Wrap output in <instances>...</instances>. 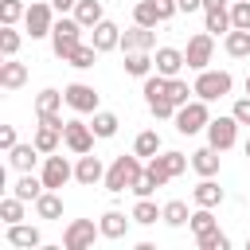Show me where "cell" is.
I'll return each mask as SVG.
<instances>
[{
    "mask_svg": "<svg viewBox=\"0 0 250 250\" xmlns=\"http://www.w3.org/2000/svg\"><path fill=\"white\" fill-rule=\"evenodd\" d=\"M133 223H141V227H152L156 219H160V207L152 203V195H137V203H133Z\"/></svg>",
    "mask_w": 250,
    "mask_h": 250,
    "instance_id": "obj_32",
    "label": "cell"
},
{
    "mask_svg": "<svg viewBox=\"0 0 250 250\" xmlns=\"http://www.w3.org/2000/svg\"><path fill=\"white\" fill-rule=\"evenodd\" d=\"M246 94H250V74H246Z\"/></svg>",
    "mask_w": 250,
    "mask_h": 250,
    "instance_id": "obj_52",
    "label": "cell"
},
{
    "mask_svg": "<svg viewBox=\"0 0 250 250\" xmlns=\"http://www.w3.org/2000/svg\"><path fill=\"white\" fill-rule=\"evenodd\" d=\"M145 172V160L137 156V152H121V156H113V164L105 168V191H113V195H121L125 188H133L137 184V176Z\"/></svg>",
    "mask_w": 250,
    "mask_h": 250,
    "instance_id": "obj_1",
    "label": "cell"
},
{
    "mask_svg": "<svg viewBox=\"0 0 250 250\" xmlns=\"http://www.w3.org/2000/svg\"><path fill=\"white\" fill-rule=\"evenodd\" d=\"M62 145H66L74 156H82V152H94V129H90L86 121L70 117V121H66V129H62Z\"/></svg>",
    "mask_w": 250,
    "mask_h": 250,
    "instance_id": "obj_11",
    "label": "cell"
},
{
    "mask_svg": "<svg viewBox=\"0 0 250 250\" xmlns=\"http://www.w3.org/2000/svg\"><path fill=\"white\" fill-rule=\"evenodd\" d=\"M191 90H195V98H203V102H219V98H227L230 90H234V78H230V70H195V82H191Z\"/></svg>",
    "mask_w": 250,
    "mask_h": 250,
    "instance_id": "obj_3",
    "label": "cell"
},
{
    "mask_svg": "<svg viewBox=\"0 0 250 250\" xmlns=\"http://www.w3.org/2000/svg\"><path fill=\"white\" fill-rule=\"evenodd\" d=\"M246 250H250V238H246Z\"/></svg>",
    "mask_w": 250,
    "mask_h": 250,
    "instance_id": "obj_54",
    "label": "cell"
},
{
    "mask_svg": "<svg viewBox=\"0 0 250 250\" xmlns=\"http://www.w3.org/2000/svg\"><path fill=\"white\" fill-rule=\"evenodd\" d=\"M191 94H195V90H191L180 74H176V78H168V98H172L176 105H188V102H191Z\"/></svg>",
    "mask_w": 250,
    "mask_h": 250,
    "instance_id": "obj_41",
    "label": "cell"
},
{
    "mask_svg": "<svg viewBox=\"0 0 250 250\" xmlns=\"http://www.w3.org/2000/svg\"><path fill=\"white\" fill-rule=\"evenodd\" d=\"M20 145V137H16V125H0V148L8 152V148H16Z\"/></svg>",
    "mask_w": 250,
    "mask_h": 250,
    "instance_id": "obj_47",
    "label": "cell"
},
{
    "mask_svg": "<svg viewBox=\"0 0 250 250\" xmlns=\"http://www.w3.org/2000/svg\"><path fill=\"white\" fill-rule=\"evenodd\" d=\"M195 246H199V250H227V246H230V238H227L219 227H211V230L195 234Z\"/></svg>",
    "mask_w": 250,
    "mask_h": 250,
    "instance_id": "obj_39",
    "label": "cell"
},
{
    "mask_svg": "<svg viewBox=\"0 0 250 250\" xmlns=\"http://www.w3.org/2000/svg\"><path fill=\"white\" fill-rule=\"evenodd\" d=\"M203 27L211 31V35H227L234 23H230V4L227 8H207L203 12Z\"/></svg>",
    "mask_w": 250,
    "mask_h": 250,
    "instance_id": "obj_27",
    "label": "cell"
},
{
    "mask_svg": "<svg viewBox=\"0 0 250 250\" xmlns=\"http://www.w3.org/2000/svg\"><path fill=\"white\" fill-rule=\"evenodd\" d=\"M43 191H47L43 176H31V172H20V180L12 184V195H20L23 203H35V199H39Z\"/></svg>",
    "mask_w": 250,
    "mask_h": 250,
    "instance_id": "obj_20",
    "label": "cell"
},
{
    "mask_svg": "<svg viewBox=\"0 0 250 250\" xmlns=\"http://www.w3.org/2000/svg\"><path fill=\"white\" fill-rule=\"evenodd\" d=\"M191 199H195V207H219L227 199V191L215 184V176H199V184L191 188Z\"/></svg>",
    "mask_w": 250,
    "mask_h": 250,
    "instance_id": "obj_18",
    "label": "cell"
},
{
    "mask_svg": "<svg viewBox=\"0 0 250 250\" xmlns=\"http://www.w3.org/2000/svg\"><path fill=\"white\" fill-rule=\"evenodd\" d=\"M176 133H184V137H195V133H203L207 129V121H211V109H207V102L203 98H191L188 105H180L176 109Z\"/></svg>",
    "mask_w": 250,
    "mask_h": 250,
    "instance_id": "obj_6",
    "label": "cell"
},
{
    "mask_svg": "<svg viewBox=\"0 0 250 250\" xmlns=\"http://www.w3.org/2000/svg\"><path fill=\"white\" fill-rule=\"evenodd\" d=\"M152 47H156V27L133 23L129 31H121V55H129V51H152Z\"/></svg>",
    "mask_w": 250,
    "mask_h": 250,
    "instance_id": "obj_13",
    "label": "cell"
},
{
    "mask_svg": "<svg viewBox=\"0 0 250 250\" xmlns=\"http://www.w3.org/2000/svg\"><path fill=\"white\" fill-rule=\"evenodd\" d=\"M133 23H141V27H156V23H164L156 0H137V8H133Z\"/></svg>",
    "mask_w": 250,
    "mask_h": 250,
    "instance_id": "obj_37",
    "label": "cell"
},
{
    "mask_svg": "<svg viewBox=\"0 0 250 250\" xmlns=\"http://www.w3.org/2000/svg\"><path fill=\"white\" fill-rule=\"evenodd\" d=\"M82 31H86V27H82L74 16H59L55 27H51V51H55V59L66 62V59L74 55V47L82 43Z\"/></svg>",
    "mask_w": 250,
    "mask_h": 250,
    "instance_id": "obj_2",
    "label": "cell"
},
{
    "mask_svg": "<svg viewBox=\"0 0 250 250\" xmlns=\"http://www.w3.org/2000/svg\"><path fill=\"white\" fill-rule=\"evenodd\" d=\"M98 55H102V51H98L94 43H78V47H74V55H70L66 62H70L74 70H90V66L98 62Z\"/></svg>",
    "mask_w": 250,
    "mask_h": 250,
    "instance_id": "obj_38",
    "label": "cell"
},
{
    "mask_svg": "<svg viewBox=\"0 0 250 250\" xmlns=\"http://www.w3.org/2000/svg\"><path fill=\"white\" fill-rule=\"evenodd\" d=\"M180 4V12H199L203 8V0H176Z\"/></svg>",
    "mask_w": 250,
    "mask_h": 250,
    "instance_id": "obj_49",
    "label": "cell"
},
{
    "mask_svg": "<svg viewBox=\"0 0 250 250\" xmlns=\"http://www.w3.org/2000/svg\"><path fill=\"white\" fill-rule=\"evenodd\" d=\"M188 219H191V211H188L184 199H168V203L160 207V223H168V227H184Z\"/></svg>",
    "mask_w": 250,
    "mask_h": 250,
    "instance_id": "obj_34",
    "label": "cell"
},
{
    "mask_svg": "<svg viewBox=\"0 0 250 250\" xmlns=\"http://www.w3.org/2000/svg\"><path fill=\"white\" fill-rule=\"evenodd\" d=\"M156 8H160V20H172V16L180 12V4H176V0H156Z\"/></svg>",
    "mask_w": 250,
    "mask_h": 250,
    "instance_id": "obj_48",
    "label": "cell"
},
{
    "mask_svg": "<svg viewBox=\"0 0 250 250\" xmlns=\"http://www.w3.org/2000/svg\"><path fill=\"white\" fill-rule=\"evenodd\" d=\"M121 66H125V74H133V78H148V74L156 70V62H152L148 51H129Z\"/></svg>",
    "mask_w": 250,
    "mask_h": 250,
    "instance_id": "obj_25",
    "label": "cell"
},
{
    "mask_svg": "<svg viewBox=\"0 0 250 250\" xmlns=\"http://www.w3.org/2000/svg\"><path fill=\"white\" fill-rule=\"evenodd\" d=\"M62 102H66V94H62V90H51V86H47V90H39V94H35V117H43V113H59V109H62Z\"/></svg>",
    "mask_w": 250,
    "mask_h": 250,
    "instance_id": "obj_29",
    "label": "cell"
},
{
    "mask_svg": "<svg viewBox=\"0 0 250 250\" xmlns=\"http://www.w3.org/2000/svg\"><path fill=\"white\" fill-rule=\"evenodd\" d=\"M39 156H43V152L35 148V141H27V145H16V148H8V164H12L16 172H31Z\"/></svg>",
    "mask_w": 250,
    "mask_h": 250,
    "instance_id": "obj_23",
    "label": "cell"
},
{
    "mask_svg": "<svg viewBox=\"0 0 250 250\" xmlns=\"http://www.w3.org/2000/svg\"><path fill=\"white\" fill-rule=\"evenodd\" d=\"M230 113L238 117V125H246V129H250V94H246V98H238V102L230 105Z\"/></svg>",
    "mask_w": 250,
    "mask_h": 250,
    "instance_id": "obj_46",
    "label": "cell"
},
{
    "mask_svg": "<svg viewBox=\"0 0 250 250\" xmlns=\"http://www.w3.org/2000/svg\"><path fill=\"white\" fill-rule=\"evenodd\" d=\"M188 168H191V156H184V152H176V148H172V152H156L152 160H145V172H148L160 188H164L168 180L184 176Z\"/></svg>",
    "mask_w": 250,
    "mask_h": 250,
    "instance_id": "obj_4",
    "label": "cell"
},
{
    "mask_svg": "<svg viewBox=\"0 0 250 250\" xmlns=\"http://www.w3.org/2000/svg\"><path fill=\"white\" fill-rule=\"evenodd\" d=\"M184 59H188V70H207L211 59H215V35H211L207 27L195 31V35L188 39V47H184Z\"/></svg>",
    "mask_w": 250,
    "mask_h": 250,
    "instance_id": "obj_7",
    "label": "cell"
},
{
    "mask_svg": "<svg viewBox=\"0 0 250 250\" xmlns=\"http://www.w3.org/2000/svg\"><path fill=\"white\" fill-rule=\"evenodd\" d=\"M90 129H94V137L109 141V137H117L121 121H117V113H109V109H98V113H94V121H90Z\"/></svg>",
    "mask_w": 250,
    "mask_h": 250,
    "instance_id": "obj_30",
    "label": "cell"
},
{
    "mask_svg": "<svg viewBox=\"0 0 250 250\" xmlns=\"http://www.w3.org/2000/svg\"><path fill=\"white\" fill-rule=\"evenodd\" d=\"M191 172L195 176H219V148H211V145L195 148L191 152Z\"/></svg>",
    "mask_w": 250,
    "mask_h": 250,
    "instance_id": "obj_24",
    "label": "cell"
},
{
    "mask_svg": "<svg viewBox=\"0 0 250 250\" xmlns=\"http://www.w3.org/2000/svg\"><path fill=\"white\" fill-rule=\"evenodd\" d=\"M51 27H55V4L51 0H31L27 12H23V31L31 39H51Z\"/></svg>",
    "mask_w": 250,
    "mask_h": 250,
    "instance_id": "obj_5",
    "label": "cell"
},
{
    "mask_svg": "<svg viewBox=\"0 0 250 250\" xmlns=\"http://www.w3.org/2000/svg\"><path fill=\"white\" fill-rule=\"evenodd\" d=\"M133 152H137L141 160H152L156 152H164V148H160V133H156V129H141L137 141H133Z\"/></svg>",
    "mask_w": 250,
    "mask_h": 250,
    "instance_id": "obj_28",
    "label": "cell"
},
{
    "mask_svg": "<svg viewBox=\"0 0 250 250\" xmlns=\"http://www.w3.org/2000/svg\"><path fill=\"white\" fill-rule=\"evenodd\" d=\"M23 211H27V203H23L20 195H4V199H0V219H4V227L23 223Z\"/></svg>",
    "mask_w": 250,
    "mask_h": 250,
    "instance_id": "obj_36",
    "label": "cell"
},
{
    "mask_svg": "<svg viewBox=\"0 0 250 250\" xmlns=\"http://www.w3.org/2000/svg\"><path fill=\"white\" fill-rule=\"evenodd\" d=\"M20 43H23L20 27H16V23H0V55H4V59H16V55H20Z\"/></svg>",
    "mask_w": 250,
    "mask_h": 250,
    "instance_id": "obj_33",
    "label": "cell"
},
{
    "mask_svg": "<svg viewBox=\"0 0 250 250\" xmlns=\"http://www.w3.org/2000/svg\"><path fill=\"white\" fill-rule=\"evenodd\" d=\"M31 141H35V148H39L43 156H51V152H59V141H62V133H59V129H51V125H39Z\"/></svg>",
    "mask_w": 250,
    "mask_h": 250,
    "instance_id": "obj_35",
    "label": "cell"
},
{
    "mask_svg": "<svg viewBox=\"0 0 250 250\" xmlns=\"http://www.w3.org/2000/svg\"><path fill=\"white\" fill-rule=\"evenodd\" d=\"M70 16H74V20H78V23L86 27V31H94V27H98V23L105 20V8H102V0H78Z\"/></svg>",
    "mask_w": 250,
    "mask_h": 250,
    "instance_id": "obj_21",
    "label": "cell"
},
{
    "mask_svg": "<svg viewBox=\"0 0 250 250\" xmlns=\"http://www.w3.org/2000/svg\"><path fill=\"white\" fill-rule=\"evenodd\" d=\"M74 180H78L82 188H94V184H102V180H105V164H102V156H90V152H82V156H78V164H74Z\"/></svg>",
    "mask_w": 250,
    "mask_h": 250,
    "instance_id": "obj_14",
    "label": "cell"
},
{
    "mask_svg": "<svg viewBox=\"0 0 250 250\" xmlns=\"http://www.w3.org/2000/svg\"><path fill=\"white\" fill-rule=\"evenodd\" d=\"M4 238H8V246H20V250L43 246V234H39V227H31V223H12V227L4 230Z\"/></svg>",
    "mask_w": 250,
    "mask_h": 250,
    "instance_id": "obj_17",
    "label": "cell"
},
{
    "mask_svg": "<svg viewBox=\"0 0 250 250\" xmlns=\"http://www.w3.org/2000/svg\"><path fill=\"white\" fill-rule=\"evenodd\" d=\"M39 176H43V184H47L51 191H59L62 184L74 180V168H70L66 156H55V152H51V156H43V172H39Z\"/></svg>",
    "mask_w": 250,
    "mask_h": 250,
    "instance_id": "obj_12",
    "label": "cell"
},
{
    "mask_svg": "<svg viewBox=\"0 0 250 250\" xmlns=\"http://www.w3.org/2000/svg\"><path fill=\"white\" fill-rule=\"evenodd\" d=\"M211 211H215V207H195V211H191V219H188V227H191L195 234H203V230L219 227V219H215Z\"/></svg>",
    "mask_w": 250,
    "mask_h": 250,
    "instance_id": "obj_40",
    "label": "cell"
},
{
    "mask_svg": "<svg viewBox=\"0 0 250 250\" xmlns=\"http://www.w3.org/2000/svg\"><path fill=\"white\" fill-rule=\"evenodd\" d=\"M23 82H27V62L4 59V62H0V86H4V90H20Z\"/></svg>",
    "mask_w": 250,
    "mask_h": 250,
    "instance_id": "obj_22",
    "label": "cell"
},
{
    "mask_svg": "<svg viewBox=\"0 0 250 250\" xmlns=\"http://www.w3.org/2000/svg\"><path fill=\"white\" fill-rule=\"evenodd\" d=\"M148 109H152V117L168 121V117H176V109H180V105H176V102H172V98L164 94V98H152V102H148Z\"/></svg>",
    "mask_w": 250,
    "mask_h": 250,
    "instance_id": "obj_44",
    "label": "cell"
},
{
    "mask_svg": "<svg viewBox=\"0 0 250 250\" xmlns=\"http://www.w3.org/2000/svg\"><path fill=\"white\" fill-rule=\"evenodd\" d=\"M230 23L250 31V0H230Z\"/></svg>",
    "mask_w": 250,
    "mask_h": 250,
    "instance_id": "obj_43",
    "label": "cell"
},
{
    "mask_svg": "<svg viewBox=\"0 0 250 250\" xmlns=\"http://www.w3.org/2000/svg\"><path fill=\"white\" fill-rule=\"evenodd\" d=\"M223 51H227L230 59H246V55H250V31L230 27V31L223 35Z\"/></svg>",
    "mask_w": 250,
    "mask_h": 250,
    "instance_id": "obj_26",
    "label": "cell"
},
{
    "mask_svg": "<svg viewBox=\"0 0 250 250\" xmlns=\"http://www.w3.org/2000/svg\"><path fill=\"white\" fill-rule=\"evenodd\" d=\"M152 62H156V74H164V78H176V74L188 66V59H184L180 47H156Z\"/></svg>",
    "mask_w": 250,
    "mask_h": 250,
    "instance_id": "obj_15",
    "label": "cell"
},
{
    "mask_svg": "<svg viewBox=\"0 0 250 250\" xmlns=\"http://www.w3.org/2000/svg\"><path fill=\"white\" fill-rule=\"evenodd\" d=\"M51 4H55V12L62 16V12H74V4H78V0H51Z\"/></svg>",
    "mask_w": 250,
    "mask_h": 250,
    "instance_id": "obj_50",
    "label": "cell"
},
{
    "mask_svg": "<svg viewBox=\"0 0 250 250\" xmlns=\"http://www.w3.org/2000/svg\"><path fill=\"white\" fill-rule=\"evenodd\" d=\"M156 188H160V184H156V180H152L148 172H141V176H137V184H133L129 191H133V195H152Z\"/></svg>",
    "mask_w": 250,
    "mask_h": 250,
    "instance_id": "obj_45",
    "label": "cell"
},
{
    "mask_svg": "<svg viewBox=\"0 0 250 250\" xmlns=\"http://www.w3.org/2000/svg\"><path fill=\"white\" fill-rule=\"evenodd\" d=\"M227 4H230V0H203V12H207V8H227Z\"/></svg>",
    "mask_w": 250,
    "mask_h": 250,
    "instance_id": "obj_51",
    "label": "cell"
},
{
    "mask_svg": "<svg viewBox=\"0 0 250 250\" xmlns=\"http://www.w3.org/2000/svg\"><path fill=\"white\" fill-rule=\"evenodd\" d=\"M23 12H27L23 0H0V23H20Z\"/></svg>",
    "mask_w": 250,
    "mask_h": 250,
    "instance_id": "obj_42",
    "label": "cell"
},
{
    "mask_svg": "<svg viewBox=\"0 0 250 250\" xmlns=\"http://www.w3.org/2000/svg\"><path fill=\"white\" fill-rule=\"evenodd\" d=\"M94 238H102V227L94 219H70L66 230H62V246L66 250H90Z\"/></svg>",
    "mask_w": 250,
    "mask_h": 250,
    "instance_id": "obj_8",
    "label": "cell"
},
{
    "mask_svg": "<svg viewBox=\"0 0 250 250\" xmlns=\"http://www.w3.org/2000/svg\"><path fill=\"white\" fill-rule=\"evenodd\" d=\"M62 94H66V105H70L74 113H98V105H102V94H98L90 82H70Z\"/></svg>",
    "mask_w": 250,
    "mask_h": 250,
    "instance_id": "obj_10",
    "label": "cell"
},
{
    "mask_svg": "<svg viewBox=\"0 0 250 250\" xmlns=\"http://www.w3.org/2000/svg\"><path fill=\"white\" fill-rule=\"evenodd\" d=\"M246 156H250V137H246Z\"/></svg>",
    "mask_w": 250,
    "mask_h": 250,
    "instance_id": "obj_53",
    "label": "cell"
},
{
    "mask_svg": "<svg viewBox=\"0 0 250 250\" xmlns=\"http://www.w3.org/2000/svg\"><path fill=\"white\" fill-rule=\"evenodd\" d=\"M90 43L105 55V51H121V27L113 23V20H102L98 27H94V35H90Z\"/></svg>",
    "mask_w": 250,
    "mask_h": 250,
    "instance_id": "obj_19",
    "label": "cell"
},
{
    "mask_svg": "<svg viewBox=\"0 0 250 250\" xmlns=\"http://www.w3.org/2000/svg\"><path fill=\"white\" fill-rule=\"evenodd\" d=\"M234 141H238V117H234V113H227V117H211V121H207V145H211V148L227 152Z\"/></svg>",
    "mask_w": 250,
    "mask_h": 250,
    "instance_id": "obj_9",
    "label": "cell"
},
{
    "mask_svg": "<svg viewBox=\"0 0 250 250\" xmlns=\"http://www.w3.org/2000/svg\"><path fill=\"white\" fill-rule=\"evenodd\" d=\"M35 215H39V219H62V195L47 188V191L35 199Z\"/></svg>",
    "mask_w": 250,
    "mask_h": 250,
    "instance_id": "obj_31",
    "label": "cell"
},
{
    "mask_svg": "<svg viewBox=\"0 0 250 250\" xmlns=\"http://www.w3.org/2000/svg\"><path fill=\"white\" fill-rule=\"evenodd\" d=\"M129 223H133V215H125V211H117V207H109V211L98 219V227H102V238H109V242L125 238V234H129Z\"/></svg>",
    "mask_w": 250,
    "mask_h": 250,
    "instance_id": "obj_16",
    "label": "cell"
}]
</instances>
